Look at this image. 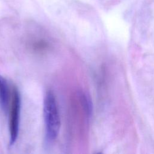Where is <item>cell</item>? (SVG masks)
Here are the masks:
<instances>
[{"mask_svg": "<svg viewBox=\"0 0 154 154\" xmlns=\"http://www.w3.org/2000/svg\"><path fill=\"white\" fill-rule=\"evenodd\" d=\"M43 111L45 140L47 144H51L55 141L59 134L60 117L56 98L50 90H47L44 96Z\"/></svg>", "mask_w": 154, "mask_h": 154, "instance_id": "obj_1", "label": "cell"}, {"mask_svg": "<svg viewBox=\"0 0 154 154\" xmlns=\"http://www.w3.org/2000/svg\"><path fill=\"white\" fill-rule=\"evenodd\" d=\"M21 100L17 88L14 87L12 89L11 97L8 108L10 144L13 145L16 141L19 134Z\"/></svg>", "mask_w": 154, "mask_h": 154, "instance_id": "obj_2", "label": "cell"}, {"mask_svg": "<svg viewBox=\"0 0 154 154\" xmlns=\"http://www.w3.org/2000/svg\"><path fill=\"white\" fill-rule=\"evenodd\" d=\"M11 93L12 89L10 90L7 80L0 75V106L4 112L8 110Z\"/></svg>", "mask_w": 154, "mask_h": 154, "instance_id": "obj_3", "label": "cell"}]
</instances>
